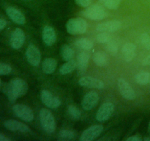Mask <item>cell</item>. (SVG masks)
<instances>
[{
    "label": "cell",
    "mask_w": 150,
    "mask_h": 141,
    "mask_svg": "<svg viewBox=\"0 0 150 141\" xmlns=\"http://www.w3.org/2000/svg\"><path fill=\"white\" fill-rule=\"evenodd\" d=\"M28 90V85L23 79L16 78L11 80L6 90L7 98L11 102H14L20 97L23 96Z\"/></svg>",
    "instance_id": "6da1fadb"
},
{
    "label": "cell",
    "mask_w": 150,
    "mask_h": 141,
    "mask_svg": "<svg viewBox=\"0 0 150 141\" xmlns=\"http://www.w3.org/2000/svg\"><path fill=\"white\" fill-rule=\"evenodd\" d=\"M40 125L43 130L48 134H52L55 132L56 120L52 113L45 108L41 109L39 113Z\"/></svg>",
    "instance_id": "7a4b0ae2"
},
{
    "label": "cell",
    "mask_w": 150,
    "mask_h": 141,
    "mask_svg": "<svg viewBox=\"0 0 150 141\" xmlns=\"http://www.w3.org/2000/svg\"><path fill=\"white\" fill-rule=\"evenodd\" d=\"M66 29L70 35H82L86 32L87 23L82 18H73L67 21Z\"/></svg>",
    "instance_id": "3957f363"
},
{
    "label": "cell",
    "mask_w": 150,
    "mask_h": 141,
    "mask_svg": "<svg viewBox=\"0 0 150 141\" xmlns=\"http://www.w3.org/2000/svg\"><path fill=\"white\" fill-rule=\"evenodd\" d=\"M83 15L92 21L103 20L108 16L104 7L98 4L89 5V7H86V10L83 11Z\"/></svg>",
    "instance_id": "277c9868"
},
{
    "label": "cell",
    "mask_w": 150,
    "mask_h": 141,
    "mask_svg": "<svg viewBox=\"0 0 150 141\" xmlns=\"http://www.w3.org/2000/svg\"><path fill=\"white\" fill-rule=\"evenodd\" d=\"M13 111L18 118L24 121L30 122L34 119V113L32 110L24 104H15L13 107Z\"/></svg>",
    "instance_id": "5b68a950"
},
{
    "label": "cell",
    "mask_w": 150,
    "mask_h": 141,
    "mask_svg": "<svg viewBox=\"0 0 150 141\" xmlns=\"http://www.w3.org/2000/svg\"><path fill=\"white\" fill-rule=\"evenodd\" d=\"M114 110V104L107 101L103 103L98 109L96 114V119L99 122H104L111 118Z\"/></svg>",
    "instance_id": "8992f818"
},
{
    "label": "cell",
    "mask_w": 150,
    "mask_h": 141,
    "mask_svg": "<svg viewBox=\"0 0 150 141\" xmlns=\"http://www.w3.org/2000/svg\"><path fill=\"white\" fill-rule=\"evenodd\" d=\"M119 90L121 95L127 100H134L136 98V93L128 82L124 78H120L117 81Z\"/></svg>",
    "instance_id": "52a82bcc"
},
{
    "label": "cell",
    "mask_w": 150,
    "mask_h": 141,
    "mask_svg": "<svg viewBox=\"0 0 150 141\" xmlns=\"http://www.w3.org/2000/svg\"><path fill=\"white\" fill-rule=\"evenodd\" d=\"M40 98L42 102L48 108L56 109L61 105V101L59 98L47 90L41 91Z\"/></svg>",
    "instance_id": "ba28073f"
},
{
    "label": "cell",
    "mask_w": 150,
    "mask_h": 141,
    "mask_svg": "<svg viewBox=\"0 0 150 141\" xmlns=\"http://www.w3.org/2000/svg\"><path fill=\"white\" fill-rule=\"evenodd\" d=\"M103 131V126L102 125H93L86 129L82 133L80 137L81 141H92L96 139Z\"/></svg>",
    "instance_id": "9c48e42d"
},
{
    "label": "cell",
    "mask_w": 150,
    "mask_h": 141,
    "mask_svg": "<svg viewBox=\"0 0 150 141\" xmlns=\"http://www.w3.org/2000/svg\"><path fill=\"white\" fill-rule=\"evenodd\" d=\"M99 101V95L95 91H89L84 95L82 101V108L86 111L92 110Z\"/></svg>",
    "instance_id": "30bf717a"
},
{
    "label": "cell",
    "mask_w": 150,
    "mask_h": 141,
    "mask_svg": "<svg viewBox=\"0 0 150 141\" xmlns=\"http://www.w3.org/2000/svg\"><path fill=\"white\" fill-rule=\"evenodd\" d=\"M26 57L27 61L33 66H38L41 60V53L37 46L30 44L27 47L26 51Z\"/></svg>",
    "instance_id": "8fae6325"
},
{
    "label": "cell",
    "mask_w": 150,
    "mask_h": 141,
    "mask_svg": "<svg viewBox=\"0 0 150 141\" xmlns=\"http://www.w3.org/2000/svg\"><path fill=\"white\" fill-rule=\"evenodd\" d=\"M25 39L26 36L24 32L20 28H16L10 38V46L13 49H19L24 43Z\"/></svg>",
    "instance_id": "7c38bea8"
},
{
    "label": "cell",
    "mask_w": 150,
    "mask_h": 141,
    "mask_svg": "<svg viewBox=\"0 0 150 141\" xmlns=\"http://www.w3.org/2000/svg\"><path fill=\"white\" fill-rule=\"evenodd\" d=\"M79 83L81 86L86 88H96V89H103L105 85L104 82L98 78L92 77V76H84L79 79Z\"/></svg>",
    "instance_id": "4fadbf2b"
},
{
    "label": "cell",
    "mask_w": 150,
    "mask_h": 141,
    "mask_svg": "<svg viewBox=\"0 0 150 141\" xmlns=\"http://www.w3.org/2000/svg\"><path fill=\"white\" fill-rule=\"evenodd\" d=\"M4 126L6 129L12 131V132H19L26 133V132H29L30 131V129H29L27 125L23 123L22 122L13 120V119L6 120L4 123Z\"/></svg>",
    "instance_id": "5bb4252c"
},
{
    "label": "cell",
    "mask_w": 150,
    "mask_h": 141,
    "mask_svg": "<svg viewBox=\"0 0 150 141\" xmlns=\"http://www.w3.org/2000/svg\"><path fill=\"white\" fill-rule=\"evenodd\" d=\"M122 23L120 21L113 20L100 24L97 26V31L100 32H114L121 28Z\"/></svg>",
    "instance_id": "9a60e30c"
},
{
    "label": "cell",
    "mask_w": 150,
    "mask_h": 141,
    "mask_svg": "<svg viewBox=\"0 0 150 141\" xmlns=\"http://www.w3.org/2000/svg\"><path fill=\"white\" fill-rule=\"evenodd\" d=\"M6 13H7V16L16 24L23 25L26 22L25 16L20 10L16 9V7H8L6 9Z\"/></svg>",
    "instance_id": "2e32d148"
},
{
    "label": "cell",
    "mask_w": 150,
    "mask_h": 141,
    "mask_svg": "<svg viewBox=\"0 0 150 141\" xmlns=\"http://www.w3.org/2000/svg\"><path fill=\"white\" fill-rule=\"evenodd\" d=\"M42 41L47 46H52L57 41V34L53 27L45 26L42 30Z\"/></svg>",
    "instance_id": "e0dca14e"
},
{
    "label": "cell",
    "mask_w": 150,
    "mask_h": 141,
    "mask_svg": "<svg viewBox=\"0 0 150 141\" xmlns=\"http://www.w3.org/2000/svg\"><path fill=\"white\" fill-rule=\"evenodd\" d=\"M136 46L132 43H127L125 44L122 49L124 60L126 62H130L131 60H133L136 55Z\"/></svg>",
    "instance_id": "ac0fdd59"
},
{
    "label": "cell",
    "mask_w": 150,
    "mask_h": 141,
    "mask_svg": "<svg viewBox=\"0 0 150 141\" xmlns=\"http://www.w3.org/2000/svg\"><path fill=\"white\" fill-rule=\"evenodd\" d=\"M89 60V54L86 51L81 52L77 57V68L80 72H84L86 70Z\"/></svg>",
    "instance_id": "d6986e66"
},
{
    "label": "cell",
    "mask_w": 150,
    "mask_h": 141,
    "mask_svg": "<svg viewBox=\"0 0 150 141\" xmlns=\"http://www.w3.org/2000/svg\"><path fill=\"white\" fill-rule=\"evenodd\" d=\"M57 66V62L55 59L48 57L44 60L42 62V70L46 74H51L56 70Z\"/></svg>",
    "instance_id": "ffe728a7"
},
{
    "label": "cell",
    "mask_w": 150,
    "mask_h": 141,
    "mask_svg": "<svg viewBox=\"0 0 150 141\" xmlns=\"http://www.w3.org/2000/svg\"><path fill=\"white\" fill-rule=\"evenodd\" d=\"M93 60L97 66L103 67L108 63V57L103 51H98L93 54Z\"/></svg>",
    "instance_id": "44dd1931"
},
{
    "label": "cell",
    "mask_w": 150,
    "mask_h": 141,
    "mask_svg": "<svg viewBox=\"0 0 150 141\" xmlns=\"http://www.w3.org/2000/svg\"><path fill=\"white\" fill-rule=\"evenodd\" d=\"M77 68V62L74 60H70L66 62L59 68V73L62 75H66L73 72Z\"/></svg>",
    "instance_id": "7402d4cb"
},
{
    "label": "cell",
    "mask_w": 150,
    "mask_h": 141,
    "mask_svg": "<svg viewBox=\"0 0 150 141\" xmlns=\"http://www.w3.org/2000/svg\"><path fill=\"white\" fill-rule=\"evenodd\" d=\"M61 55L63 60L68 61L72 60L74 57V51L70 46L64 44L61 47Z\"/></svg>",
    "instance_id": "603a6c76"
},
{
    "label": "cell",
    "mask_w": 150,
    "mask_h": 141,
    "mask_svg": "<svg viewBox=\"0 0 150 141\" xmlns=\"http://www.w3.org/2000/svg\"><path fill=\"white\" fill-rule=\"evenodd\" d=\"M79 48L83 50H90L93 48V43L91 40L86 38H81L78 39L75 43Z\"/></svg>",
    "instance_id": "cb8c5ba5"
},
{
    "label": "cell",
    "mask_w": 150,
    "mask_h": 141,
    "mask_svg": "<svg viewBox=\"0 0 150 141\" xmlns=\"http://www.w3.org/2000/svg\"><path fill=\"white\" fill-rule=\"evenodd\" d=\"M135 80L141 85H146L150 84L149 72H140L135 76Z\"/></svg>",
    "instance_id": "d4e9b609"
},
{
    "label": "cell",
    "mask_w": 150,
    "mask_h": 141,
    "mask_svg": "<svg viewBox=\"0 0 150 141\" xmlns=\"http://www.w3.org/2000/svg\"><path fill=\"white\" fill-rule=\"evenodd\" d=\"M75 137V133L70 129H62L59 132L58 139L60 140H70Z\"/></svg>",
    "instance_id": "484cf974"
},
{
    "label": "cell",
    "mask_w": 150,
    "mask_h": 141,
    "mask_svg": "<svg viewBox=\"0 0 150 141\" xmlns=\"http://www.w3.org/2000/svg\"><path fill=\"white\" fill-rule=\"evenodd\" d=\"M67 113H68L69 115L71 117V118L74 119V120H78L81 116V113L80 110L73 105L69 106L67 108Z\"/></svg>",
    "instance_id": "4316f807"
},
{
    "label": "cell",
    "mask_w": 150,
    "mask_h": 141,
    "mask_svg": "<svg viewBox=\"0 0 150 141\" xmlns=\"http://www.w3.org/2000/svg\"><path fill=\"white\" fill-rule=\"evenodd\" d=\"M102 4L109 10H116L119 7L121 0H100Z\"/></svg>",
    "instance_id": "83f0119b"
},
{
    "label": "cell",
    "mask_w": 150,
    "mask_h": 141,
    "mask_svg": "<svg viewBox=\"0 0 150 141\" xmlns=\"http://www.w3.org/2000/svg\"><path fill=\"white\" fill-rule=\"evenodd\" d=\"M106 49L108 53L112 55H115L118 52V44L115 41L111 40L106 43Z\"/></svg>",
    "instance_id": "f1b7e54d"
},
{
    "label": "cell",
    "mask_w": 150,
    "mask_h": 141,
    "mask_svg": "<svg viewBox=\"0 0 150 141\" xmlns=\"http://www.w3.org/2000/svg\"><path fill=\"white\" fill-rule=\"evenodd\" d=\"M111 40V38L108 32H101L97 35V41L100 43H107Z\"/></svg>",
    "instance_id": "f546056e"
},
{
    "label": "cell",
    "mask_w": 150,
    "mask_h": 141,
    "mask_svg": "<svg viewBox=\"0 0 150 141\" xmlns=\"http://www.w3.org/2000/svg\"><path fill=\"white\" fill-rule=\"evenodd\" d=\"M140 41L146 49H150V35L147 33H143L140 37Z\"/></svg>",
    "instance_id": "4dcf8cb0"
},
{
    "label": "cell",
    "mask_w": 150,
    "mask_h": 141,
    "mask_svg": "<svg viewBox=\"0 0 150 141\" xmlns=\"http://www.w3.org/2000/svg\"><path fill=\"white\" fill-rule=\"evenodd\" d=\"M11 71L12 68L10 65L0 63V75H8Z\"/></svg>",
    "instance_id": "1f68e13d"
},
{
    "label": "cell",
    "mask_w": 150,
    "mask_h": 141,
    "mask_svg": "<svg viewBox=\"0 0 150 141\" xmlns=\"http://www.w3.org/2000/svg\"><path fill=\"white\" fill-rule=\"evenodd\" d=\"M76 4L82 7H87L91 4L92 0H75Z\"/></svg>",
    "instance_id": "d6a6232c"
},
{
    "label": "cell",
    "mask_w": 150,
    "mask_h": 141,
    "mask_svg": "<svg viewBox=\"0 0 150 141\" xmlns=\"http://www.w3.org/2000/svg\"><path fill=\"white\" fill-rule=\"evenodd\" d=\"M7 21L6 20L3 19H0V31H1L2 29H4V28L7 26Z\"/></svg>",
    "instance_id": "836d02e7"
},
{
    "label": "cell",
    "mask_w": 150,
    "mask_h": 141,
    "mask_svg": "<svg viewBox=\"0 0 150 141\" xmlns=\"http://www.w3.org/2000/svg\"><path fill=\"white\" fill-rule=\"evenodd\" d=\"M142 64H143V66H149V65H150V55L147 56V57L144 59V60L142 61Z\"/></svg>",
    "instance_id": "e575fe53"
},
{
    "label": "cell",
    "mask_w": 150,
    "mask_h": 141,
    "mask_svg": "<svg viewBox=\"0 0 150 141\" xmlns=\"http://www.w3.org/2000/svg\"><path fill=\"white\" fill-rule=\"evenodd\" d=\"M142 138L138 136H132L130 137H128L127 139V141H141Z\"/></svg>",
    "instance_id": "d590c367"
},
{
    "label": "cell",
    "mask_w": 150,
    "mask_h": 141,
    "mask_svg": "<svg viewBox=\"0 0 150 141\" xmlns=\"http://www.w3.org/2000/svg\"><path fill=\"white\" fill-rule=\"evenodd\" d=\"M10 139L3 134L0 133V141H10Z\"/></svg>",
    "instance_id": "8d00e7d4"
},
{
    "label": "cell",
    "mask_w": 150,
    "mask_h": 141,
    "mask_svg": "<svg viewBox=\"0 0 150 141\" xmlns=\"http://www.w3.org/2000/svg\"><path fill=\"white\" fill-rule=\"evenodd\" d=\"M144 140H150V138H144Z\"/></svg>",
    "instance_id": "74e56055"
},
{
    "label": "cell",
    "mask_w": 150,
    "mask_h": 141,
    "mask_svg": "<svg viewBox=\"0 0 150 141\" xmlns=\"http://www.w3.org/2000/svg\"><path fill=\"white\" fill-rule=\"evenodd\" d=\"M149 130H150V122H149Z\"/></svg>",
    "instance_id": "f35d334b"
},
{
    "label": "cell",
    "mask_w": 150,
    "mask_h": 141,
    "mask_svg": "<svg viewBox=\"0 0 150 141\" xmlns=\"http://www.w3.org/2000/svg\"><path fill=\"white\" fill-rule=\"evenodd\" d=\"M0 85H1V79H0Z\"/></svg>",
    "instance_id": "ab89813d"
},
{
    "label": "cell",
    "mask_w": 150,
    "mask_h": 141,
    "mask_svg": "<svg viewBox=\"0 0 150 141\" xmlns=\"http://www.w3.org/2000/svg\"><path fill=\"white\" fill-rule=\"evenodd\" d=\"M26 1H31V0H26Z\"/></svg>",
    "instance_id": "60d3db41"
}]
</instances>
